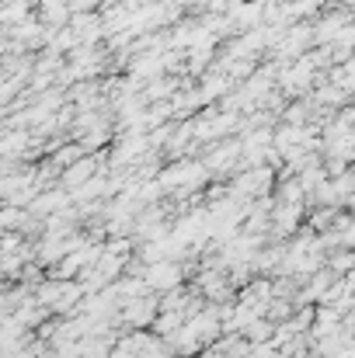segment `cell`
<instances>
[{
    "mask_svg": "<svg viewBox=\"0 0 355 358\" xmlns=\"http://www.w3.org/2000/svg\"><path fill=\"white\" fill-rule=\"evenodd\" d=\"M206 174H209V171H206L202 160H199V164H195V160H174L167 171H160V188H185V192H188V188L202 185Z\"/></svg>",
    "mask_w": 355,
    "mask_h": 358,
    "instance_id": "1",
    "label": "cell"
},
{
    "mask_svg": "<svg viewBox=\"0 0 355 358\" xmlns=\"http://www.w3.org/2000/svg\"><path fill=\"white\" fill-rule=\"evenodd\" d=\"M35 17H39L46 28L63 31V28H70V21H74V0H42L39 10H35Z\"/></svg>",
    "mask_w": 355,
    "mask_h": 358,
    "instance_id": "2",
    "label": "cell"
},
{
    "mask_svg": "<svg viewBox=\"0 0 355 358\" xmlns=\"http://www.w3.org/2000/svg\"><path fill=\"white\" fill-rule=\"evenodd\" d=\"M146 285L150 289H160V292H174L178 285H181V268H178V261H157V264H150L146 268Z\"/></svg>",
    "mask_w": 355,
    "mask_h": 358,
    "instance_id": "3",
    "label": "cell"
},
{
    "mask_svg": "<svg viewBox=\"0 0 355 358\" xmlns=\"http://www.w3.org/2000/svg\"><path fill=\"white\" fill-rule=\"evenodd\" d=\"M70 28H74V35L81 38V45H102V38H105V21H102V14H77V17L70 21Z\"/></svg>",
    "mask_w": 355,
    "mask_h": 358,
    "instance_id": "4",
    "label": "cell"
},
{
    "mask_svg": "<svg viewBox=\"0 0 355 358\" xmlns=\"http://www.w3.org/2000/svg\"><path fill=\"white\" fill-rule=\"evenodd\" d=\"M122 320H125L129 327H146V324H153V320H157V299L143 296V299H132V303H125V310H122Z\"/></svg>",
    "mask_w": 355,
    "mask_h": 358,
    "instance_id": "5",
    "label": "cell"
},
{
    "mask_svg": "<svg viewBox=\"0 0 355 358\" xmlns=\"http://www.w3.org/2000/svg\"><path fill=\"white\" fill-rule=\"evenodd\" d=\"M342 3H345V7H352V10H355V0H342Z\"/></svg>",
    "mask_w": 355,
    "mask_h": 358,
    "instance_id": "6",
    "label": "cell"
}]
</instances>
